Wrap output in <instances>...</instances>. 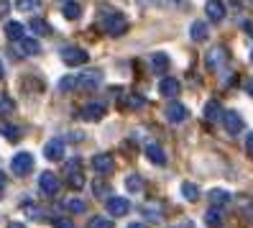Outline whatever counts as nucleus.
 <instances>
[{
    "instance_id": "f257e3e1",
    "label": "nucleus",
    "mask_w": 253,
    "mask_h": 228,
    "mask_svg": "<svg viewBox=\"0 0 253 228\" xmlns=\"http://www.w3.org/2000/svg\"><path fill=\"white\" fill-rule=\"evenodd\" d=\"M102 26V31H105L108 36H123L128 31V18L123 16V13H118V10H110L105 18L100 21Z\"/></svg>"
},
{
    "instance_id": "f03ea898",
    "label": "nucleus",
    "mask_w": 253,
    "mask_h": 228,
    "mask_svg": "<svg viewBox=\"0 0 253 228\" xmlns=\"http://www.w3.org/2000/svg\"><path fill=\"white\" fill-rule=\"evenodd\" d=\"M31 170H34V154L31 151H18V154L10 159V172L16 177H26Z\"/></svg>"
},
{
    "instance_id": "7ed1b4c3",
    "label": "nucleus",
    "mask_w": 253,
    "mask_h": 228,
    "mask_svg": "<svg viewBox=\"0 0 253 228\" xmlns=\"http://www.w3.org/2000/svg\"><path fill=\"white\" fill-rule=\"evenodd\" d=\"M62 62L69 64V67H80V64H87L90 62V54L80 47H64L62 49Z\"/></svg>"
},
{
    "instance_id": "20e7f679",
    "label": "nucleus",
    "mask_w": 253,
    "mask_h": 228,
    "mask_svg": "<svg viewBox=\"0 0 253 228\" xmlns=\"http://www.w3.org/2000/svg\"><path fill=\"white\" fill-rule=\"evenodd\" d=\"M80 115H82V120H90V123L102 120V115H105V103H87Z\"/></svg>"
},
{
    "instance_id": "39448f33",
    "label": "nucleus",
    "mask_w": 253,
    "mask_h": 228,
    "mask_svg": "<svg viewBox=\"0 0 253 228\" xmlns=\"http://www.w3.org/2000/svg\"><path fill=\"white\" fill-rule=\"evenodd\" d=\"M77 82H80V90H84V93H92V90L100 87V82H102V72H97V69L84 72Z\"/></svg>"
},
{
    "instance_id": "423d86ee",
    "label": "nucleus",
    "mask_w": 253,
    "mask_h": 228,
    "mask_svg": "<svg viewBox=\"0 0 253 228\" xmlns=\"http://www.w3.org/2000/svg\"><path fill=\"white\" fill-rule=\"evenodd\" d=\"M222 126H225V131L230 136H235V133L243 131V118L238 115L235 111H225V115H222Z\"/></svg>"
},
{
    "instance_id": "0eeeda50",
    "label": "nucleus",
    "mask_w": 253,
    "mask_h": 228,
    "mask_svg": "<svg viewBox=\"0 0 253 228\" xmlns=\"http://www.w3.org/2000/svg\"><path fill=\"white\" fill-rule=\"evenodd\" d=\"M113 167H115L113 154H95V157H92V170H95L97 174H110Z\"/></svg>"
},
{
    "instance_id": "6e6552de",
    "label": "nucleus",
    "mask_w": 253,
    "mask_h": 228,
    "mask_svg": "<svg viewBox=\"0 0 253 228\" xmlns=\"http://www.w3.org/2000/svg\"><path fill=\"white\" fill-rule=\"evenodd\" d=\"M225 59H228V52L222 49V47H215L212 52H207V57H205V64H207V69H220Z\"/></svg>"
},
{
    "instance_id": "1a4fd4ad",
    "label": "nucleus",
    "mask_w": 253,
    "mask_h": 228,
    "mask_svg": "<svg viewBox=\"0 0 253 228\" xmlns=\"http://www.w3.org/2000/svg\"><path fill=\"white\" fill-rule=\"evenodd\" d=\"M167 118L171 120V123H184V120L189 118V111L182 103H169L167 105Z\"/></svg>"
},
{
    "instance_id": "9d476101",
    "label": "nucleus",
    "mask_w": 253,
    "mask_h": 228,
    "mask_svg": "<svg viewBox=\"0 0 253 228\" xmlns=\"http://www.w3.org/2000/svg\"><path fill=\"white\" fill-rule=\"evenodd\" d=\"M43 157H46L49 162H59L64 157V141L62 139H51L46 146H43Z\"/></svg>"
},
{
    "instance_id": "9b49d317",
    "label": "nucleus",
    "mask_w": 253,
    "mask_h": 228,
    "mask_svg": "<svg viewBox=\"0 0 253 228\" xmlns=\"http://www.w3.org/2000/svg\"><path fill=\"white\" fill-rule=\"evenodd\" d=\"M128 210H130V203L126 200V197H110V200H108V213L115 216V218L128 216Z\"/></svg>"
},
{
    "instance_id": "f8f14e48",
    "label": "nucleus",
    "mask_w": 253,
    "mask_h": 228,
    "mask_svg": "<svg viewBox=\"0 0 253 228\" xmlns=\"http://www.w3.org/2000/svg\"><path fill=\"white\" fill-rule=\"evenodd\" d=\"M179 90H182V85H179V80H174V77H164L159 82V93L164 98H176V95H179Z\"/></svg>"
},
{
    "instance_id": "ddd939ff",
    "label": "nucleus",
    "mask_w": 253,
    "mask_h": 228,
    "mask_svg": "<svg viewBox=\"0 0 253 228\" xmlns=\"http://www.w3.org/2000/svg\"><path fill=\"white\" fill-rule=\"evenodd\" d=\"M39 185H41V190L46 192V195H56L59 192V177L51 174V172H43L39 177Z\"/></svg>"
},
{
    "instance_id": "4468645a",
    "label": "nucleus",
    "mask_w": 253,
    "mask_h": 228,
    "mask_svg": "<svg viewBox=\"0 0 253 228\" xmlns=\"http://www.w3.org/2000/svg\"><path fill=\"white\" fill-rule=\"evenodd\" d=\"M169 69V54L167 52H154L151 54V72L154 74H164Z\"/></svg>"
},
{
    "instance_id": "2eb2a0df",
    "label": "nucleus",
    "mask_w": 253,
    "mask_h": 228,
    "mask_svg": "<svg viewBox=\"0 0 253 228\" xmlns=\"http://www.w3.org/2000/svg\"><path fill=\"white\" fill-rule=\"evenodd\" d=\"M205 10H207V18L215 21V23H220L222 18H225V5H222V0H210Z\"/></svg>"
},
{
    "instance_id": "dca6fc26",
    "label": "nucleus",
    "mask_w": 253,
    "mask_h": 228,
    "mask_svg": "<svg viewBox=\"0 0 253 228\" xmlns=\"http://www.w3.org/2000/svg\"><path fill=\"white\" fill-rule=\"evenodd\" d=\"M3 31H5V36H8L10 41H23V39H26V36H23L26 28H23V23H18V21H8Z\"/></svg>"
},
{
    "instance_id": "f3484780",
    "label": "nucleus",
    "mask_w": 253,
    "mask_h": 228,
    "mask_svg": "<svg viewBox=\"0 0 253 228\" xmlns=\"http://www.w3.org/2000/svg\"><path fill=\"white\" fill-rule=\"evenodd\" d=\"M146 154H148V159H151L156 167L167 164V154H164V149H161L159 144H148V146H146Z\"/></svg>"
},
{
    "instance_id": "a211bd4d",
    "label": "nucleus",
    "mask_w": 253,
    "mask_h": 228,
    "mask_svg": "<svg viewBox=\"0 0 253 228\" xmlns=\"http://www.w3.org/2000/svg\"><path fill=\"white\" fill-rule=\"evenodd\" d=\"M189 36H192V41H205L207 36H210V28H207L205 21H195L192 28H189Z\"/></svg>"
},
{
    "instance_id": "6ab92c4d",
    "label": "nucleus",
    "mask_w": 253,
    "mask_h": 228,
    "mask_svg": "<svg viewBox=\"0 0 253 228\" xmlns=\"http://www.w3.org/2000/svg\"><path fill=\"white\" fill-rule=\"evenodd\" d=\"M21 54L23 57H39L41 54V44L36 39H23L21 41Z\"/></svg>"
},
{
    "instance_id": "aec40b11",
    "label": "nucleus",
    "mask_w": 253,
    "mask_h": 228,
    "mask_svg": "<svg viewBox=\"0 0 253 228\" xmlns=\"http://www.w3.org/2000/svg\"><path fill=\"white\" fill-rule=\"evenodd\" d=\"M205 223H207V228H220L222 226V210L212 205L210 210L205 213Z\"/></svg>"
},
{
    "instance_id": "412c9836",
    "label": "nucleus",
    "mask_w": 253,
    "mask_h": 228,
    "mask_svg": "<svg viewBox=\"0 0 253 228\" xmlns=\"http://www.w3.org/2000/svg\"><path fill=\"white\" fill-rule=\"evenodd\" d=\"M62 13H64V18H67V21H77V18L82 16V5H80V3H74V0H67L64 8H62Z\"/></svg>"
},
{
    "instance_id": "4be33fe9",
    "label": "nucleus",
    "mask_w": 253,
    "mask_h": 228,
    "mask_svg": "<svg viewBox=\"0 0 253 228\" xmlns=\"http://www.w3.org/2000/svg\"><path fill=\"white\" fill-rule=\"evenodd\" d=\"M225 115V111H222V105L217 103V100H210L205 105V118L207 120H217V118H222Z\"/></svg>"
},
{
    "instance_id": "5701e85b",
    "label": "nucleus",
    "mask_w": 253,
    "mask_h": 228,
    "mask_svg": "<svg viewBox=\"0 0 253 228\" xmlns=\"http://www.w3.org/2000/svg\"><path fill=\"white\" fill-rule=\"evenodd\" d=\"M28 28L36 34V36H49L51 34V26L43 21V18H31V23H28Z\"/></svg>"
},
{
    "instance_id": "b1692460",
    "label": "nucleus",
    "mask_w": 253,
    "mask_h": 228,
    "mask_svg": "<svg viewBox=\"0 0 253 228\" xmlns=\"http://www.w3.org/2000/svg\"><path fill=\"white\" fill-rule=\"evenodd\" d=\"M182 195H184V200L197 203V200H200V187L192 185V182H182Z\"/></svg>"
},
{
    "instance_id": "393cba45",
    "label": "nucleus",
    "mask_w": 253,
    "mask_h": 228,
    "mask_svg": "<svg viewBox=\"0 0 253 228\" xmlns=\"http://www.w3.org/2000/svg\"><path fill=\"white\" fill-rule=\"evenodd\" d=\"M0 133H3L8 141H13V144H18V141H21V128H18V126L3 123V126H0Z\"/></svg>"
},
{
    "instance_id": "a878e982",
    "label": "nucleus",
    "mask_w": 253,
    "mask_h": 228,
    "mask_svg": "<svg viewBox=\"0 0 253 228\" xmlns=\"http://www.w3.org/2000/svg\"><path fill=\"white\" fill-rule=\"evenodd\" d=\"M210 203H212L215 208L230 203V192H225V190H212V192H210Z\"/></svg>"
},
{
    "instance_id": "bb28decb",
    "label": "nucleus",
    "mask_w": 253,
    "mask_h": 228,
    "mask_svg": "<svg viewBox=\"0 0 253 228\" xmlns=\"http://www.w3.org/2000/svg\"><path fill=\"white\" fill-rule=\"evenodd\" d=\"M64 208H67L69 213H84V210H87V203L80 200V197H69V200L64 203Z\"/></svg>"
},
{
    "instance_id": "cd10ccee",
    "label": "nucleus",
    "mask_w": 253,
    "mask_h": 228,
    "mask_svg": "<svg viewBox=\"0 0 253 228\" xmlns=\"http://www.w3.org/2000/svg\"><path fill=\"white\" fill-rule=\"evenodd\" d=\"M67 174H69V185H72L74 190H82V187H84V177H82L80 170H67Z\"/></svg>"
},
{
    "instance_id": "c85d7f7f",
    "label": "nucleus",
    "mask_w": 253,
    "mask_h": 228,
    "mask_svg": "<svg viewBox=\"0 0 253 228\" xmlns=\"http://www.w3.org/2000/svg\"><path fill=\"white\" fill-rule=\"evenodd\" d=\"M143 105H146V100L141 98V95H128L126 98V103H123V108H128V111H136V108H143Z\"/></svg>"
},
{
    "instance_id": "c756f323",
    "label": "nucleus",
    "mask_w": 253,
    "mask_h": 228,
    "mask_svg": "<svg viewBox=\"0 0 253 228\" xmlns=\"http://www.w3.org/2000/svg\"><path fill=\"white\" fill-rule=\"evenodd\" d=\"M16 111V103L10 100V95H5V93H0V113H13Z\"/></svg>"
},
{
    "instance_id": "7c9ffc66",
    "label": "nucleus",
    "mask_w": 253,
    "mask_h": 228,
    "mask_svg": "<svg viewBox=\"0 0 253 228\" xmlns=\"http://www.w3.org/2000/svg\"><path fill=\"white\" fill-rule=\"evenodd\" d=\"M126 187H128L130 192H138V190L143 187V182H141V177H138V174H133V177H128V182H126Z\"/></svg>"
},
{
    "instance_id": "2f4dec72",
    "label": "nucleus",
    "mask_w": 253,
    "mask_h": 228,
    "mask_svg": "<svg viewBox=\"0 0 253 228\" xmlns=\"http://www.w3.org/2000/svg\"><path fill=\"white\" fill-rule=\"evenodd\" d=\"M74 87H80V82L74 77H64L62 82H59V90H64V93H69V90H74Z\"/></svg>"
},
{
    "instance_id": "473e14b6",
    "label": "nucleus",
    "mask_w": 253,
    "mask_h": 228,
    "mask_svg": "<svg viewBox=\"0 0 253 228\" xmlns=\"http://www.w3.org/2000/svg\"><path fill=\"white\" fill-rule=\"evenodd\" d=\"M90 228H113V221H108V218H95Z\"/></svg>"
},
{
    "instance_id": "72a5a7b5",
    "label": "nucleus",
    "mask_w": 253,
    "mask_h": 228,
    "mask_svg": "<svg viewBox=\"0 0 253 228\" xmlns=\"http://www.w3.org/2000/svg\"><path fill=\"white\" fill-rule=\"evenodd\" d=\"M36 5V0H16V8L18 10H28V8H34Z\"/></svg>"
},
{
    "instance_id": "f704fd0d",
    "label": "nucleus",
    "mask_w": 253,
    "mask_h": 228,
    "mask_svg": "<svg viewBox=\"0 0 253 228\" xmlns=\"http://www.w3.org/2000/svg\"><path fill=\"white\" fill-rule=\"evenodd\" d=\"M54 228H74L69 218H54Z\"/></svg>"
},
{
    "instance_id": "c9c22d12",
    "label": "nucleus",
    "mask_w": 253,
    "mask_h": 228,
    "mask_svg": "<svg viewBox=\"0 0 253 228\" xmlns=\"http://www.w3.org/2000/svg\"><path fill=\"white\" fill-rule=\"evenodd\" d=\"M8 10H10V3L8 0H0V16H5Z\"/></svg>"
},
{
    "instance_id": "e433bc0d",
    "label": "nucleus",
    "mask_w": 253,
    "mask_h": 228,
    "mask_svg": "<svg viewBox=\"0 0 253 228\" xmlns=\"http://www.w3.org/2000/svg\"><path fill=\"white\" fill-rule=\"evenodd\" d=\"M246 149H248V154H253V133H248V139H246Z\"/></svg>"
},
{
    "instance_id": "4c0bfd02",
    "label": "nucleus",
    "mask_w": 253,
    "mask_h": 228,
    "mask_svg": "<svg viewBox=\"0 0 253 228\" xmlns=\"http://www.w3.org/2000/svg\"><path fill=\"white\" fill-rule=\"evenodd\" d=\"M5 182H8L5 172H0V195H3V187H5Z\"/></svg>"
},
{
    "instance_id": "58836bf2",
    "label": "nucleus",
    "mask_w": 253,
    "mask_h": 228,
    "mask_svg": "<svg viewBox=\"0 0 253 228\" xmlns=\"http://www.w3.org/2000/svg\"><path fill=\"white\" fill-rule=\"evenodd\" d=\"M97 192H108V185H102V182H95V185H92Z\"/></svg>"
},
{
    "instance_id": "ea45409f",
    "label": "nucleus",
    "mask_w": 253,
    "mask_h": 228,
    "mask_svg": "<svg viewBox=\"0 0 253 228\" xmlns=\"http://www.w3.org/2000/svg\"><path fill=\"white\" fill-rule=\"evenodd\" d=\"M8 228H26L23 223H8Z\"/></svg>"
},
{
    "instance_id": "a19ab883",
    "label": "nucleus",
    "mask_w": 253,
    "mask_h": 228,
    "mask_svg": "<svg viewBox=\"0 0 253 228\" xmlns=\"http://www.w3.org/2000/svg\"><path fill=\"white\" fill-rule=\"evenodd\" d=\"M128 228H148V226H143V223H130Z\"/></svg>"
},
{
    "instance_id": "79ce46f5",
    "label": "nucleus",
    "mask_w": 253,
    "mask_h": 228,
    "mask_svg": "<svg viewBox=\"0 0 253 228\" xmlns=\"http://www.w3.org/2000/svg\"><path fill=\"white\" fill-rule=\"evenodd\" d=\"M248 93H251V95H253V80H251V82H248Z\"/></svg>"
},
{
    "instance_id": "37998d69",
    "label": "nucleus",
    "mask_w": 253,
    "mask_h": 228,
    "mask_svg": "<svg viewBox=\"0 0 253 228\" xmlns=\"http://www.w3.org/2000/svg\"><path fill=\"white\" fill-rule=\"evenodd\" d=\"M3 74H5V69H3V64H0V80H3Z\"/></svg>"
},
{
    "instance_id": "c03bdc74",
    "label": "nucleus",
    "mask_w": 253,
    "mask_h": 228,
    "mask_svg": "<svg viewBox=\"0 0 253 228\" xmlns=\"http://www.w3.org/2000/svg\"><path fill=\"white\" fill-rule=\"evenodd\" d=\"M251 59H253V54H251Z\"/></svg>"
}]
</instances>
